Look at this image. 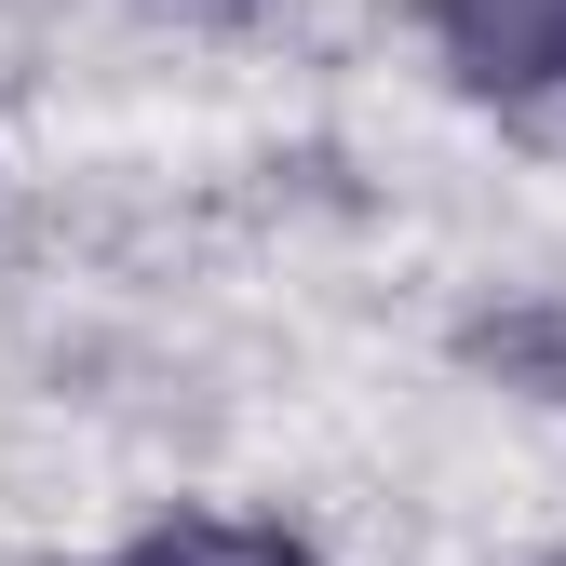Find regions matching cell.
Segmentation results:
<instances>
[{
    "label": "cell",
    "mask_w": 566,
    "mask_h": 566,
    "mask_svg": "<svg viewBox=\"0 0 566 566\" xmlns=\"http://www.w3.org/2000/svg\"><path fill=\"white\" fill-rule=\"evenodd\" d=\"M418 41L472 108L566 149V0H418Z\"/></svg>",
    "instance_id": "1"
},
{
    "label": "cell",
    "mask_w": 566,
    "mask_h": 566,
    "mask_svg": "<svg viewBox=\"0 0 566 566\" xmlns=\"http://www.w3.org/2000/svg\"><path fill=\"white\" fill-rule=\"evenodd\" d=\"M446 365L485 378V391H513V405H566V297L553 283H513V297H485L446 324Z\"/></svg>",
    "instance_id": "2"
},
{
    "label": "cell",
    "mask_w": 566,
    "mask_h": 566,
    "mask_svg": "<svg viewBox=\"0 0 566 566\" xmlns=\"http://www.w3.org/2000/svg\"><path fill=\"white\" fill-rule=\"evenodd\" d=\"M95 566H324V539L270 526V513H149L135 539H108Z\"/></svg>",
    "instance_id": "3"
},
{
    "label": "cell",
    "mask_w": 566,
    "mask_h": 566,
    "mask_svg": "<svg viewBox=\"0 0 566 566\" xmlns=\"http://www.w3.org/2000/svg\"><path fill=\"white\" fill-rule=\"evenodd\" d=\"M526 566H566V539H539V553H526Z\"/></svg>",
    "instance_id": "4"
}]
</instances>
